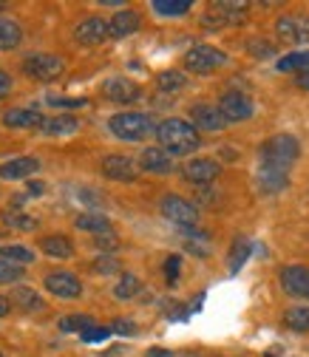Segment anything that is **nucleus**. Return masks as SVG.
I'll use <instances>...</instances> for the list:
<instances>
[{
    "mask_svg": "<svg viewBox=\"0 0 309 357\" xmlns=\"http://www.w3.org/2000/svg\"><path fill=\"white\" fill-rule=\"evenodd\" d=\"M40 170V162L34 156H17V159H9L0 165V178L3 182H20V178H29Z\"/></svg>",
    "mask_w": 309,
    "mask_h": 357,
    "instance_id": "obj_16",
    "label": "nucleus"
},
{
    "mask_svg": "<svg viewBox=\"0 0 309 357\" xmlns=\"http://www.w3.org/2000/svg\"><path fill=\"white\" fill-rule=\"evenodd\" d=\"M258 156H261V165H276V167L289 170L292 162L301 156V145H298V139L292 137V133H276V137H270L261 145Z\"/></svg>",
    "mask_w": 309,
    "mask_h": 357,
    "instance_id": "obj_3",
    "label": "nucleus"
},
{
    "mask_svg": "<svg viewBox=\"0 0 309 357\" xmlns=\"http://www.w3.org/2000/svg\"><path fill=\"white\" fill-rule=\"evenodd\" d=\"M278 71H295V74L309 71V52H292V54L281 57L278 60Z\"/></svg>",
    "mask_w": 309,
    "mask_h": 357,
    "instance_id": "obj_31",
    "label": "nucleus"
},
{
    "mask_svg": "<svg viewBox=\"0 0 309 357\" xmlns=\"http://www.w3.org/2000/svg\"><path fill=\"white\" fill-rule=\"evenodd\" d=\"M43 114L37 111V108H12V111H6L3 114V125L6 128H43Z\"/></svg>",
    "mask_w": 309,
    "mask_h": 357,
    "instance_id": "obj_19",
    "label": "nucleus"
},
{
    "mask_svg": "<svg viewBox=\"0 0 309 357\" xmlns=\"http://www.w3.org/2000/svg\"><path fill=\"white\" fill-rule=\"evenodd\" d=\"M40 247H43V252L52 255V258H71L74 255V244H71L68 236H46L40 241Z\"/></svg>",
    "mask_w": 309,
    "mask_h": 357,
    "instance_id": "obj_22",
    "label": "nucleus"
},
{
    "mask_svg": "<svg viewBox=\"0 0 309 357\" xmlns=\"http://www.w3.org/2000/svg\"><path fill=\"white\" fill-rule=\"evenodd\" d=\"M159 207H162V215H165L167 221H173V225H179V227H185V230L196 227L199 210H196V204H190L188 199H182V196H165Z\"/></svg>",
    "mask_w": 309,
    "mask_h": 357,
    "instance_id": "obj_6",
    "label": "nucleus"
},
{
    "mask_svg": "<svg viewBox=\"0 0 309 357\" xmlns=\"http://www.w3.org/2000/svg\"><path fill=\"white\" fill-rule=\"evenodd\" d=\"M218 111H222V116L227 119V122H244V119H250L253 116V100L247 97V94H241V91H227V94H222V100H218V105H216Z\"/></svg>",
    "mask_w": 309,
    "mask_h": 357,
    "instance_id": "obj_8",
    "label": "nucleus"
},
{
    "mask_svg": "<svg viewBox=\"0 0 309 357\" xmlns=\"http://www.w3.org/2000/svg\"><path fill=\"white\" fill-rule=\"evenodd\" d=\"M193 9L190 0H153V12L159 17H182Z\"/></svg>",
    "mask_w": 309,
    "mask_h": 357,
    "instance_id": "obj_24",
    "label": "nucleus"
},
{
    "mask_svg": "<svg viewBox=\"0 0 309 357\" xmlns=\"http://www.w3.org/2000/svg\"><path fill=\"white\" fill-rule=\"evenodd\" d=\"M23 275H26V266H17L12 261L0 258V284H17L23 281Z\"/></svg>",
    "mask_w": 309,
    "mask_h": 357,
    "instance_id": "obj_35",
    "label": "nucleus"
},
{
    "mask_svg": "<svg viewBox=\"0 0 309 357\" xmlns=\"http://www.w3.org/2000/svg\"><path fill=\"white\" fill-rule=\"evenodd\" d=\"M295 82H298V88H303V91H309V71H301V74L295 77Z\"/></svg>",
    "mask_w": 309,
    "mask_h": 357,
    "instance_id": "obj_46",
    "label": "nucleus"
},
{
    "mask_svg": "<svg viewBox=\"0 0 309 357\" xmlns=\"http://www.w3.org/2000/svg\"><path fill=\"white\" fill-rule=\"evenodd\" d=\"M140 289H142L140 278L130 275V273H125V275H119V281H116V287H114V295H116L119 301H128V298H134Z\"/></svg>",
    "mask_w": 309,
    "mask_h": 357,
    "instance_id": "obj_30",
    "label": "nucleus"
},
{
    "mask_svg": "<svg viewBox=\"0 0 309 357\" xmlns=\"http://www.w3.org/2000/svg\"><path fill=\"white\" fill-rule=\"evenodd\" d=\"M0 357H3V354H0Z\"/></svg>",
    "mask_w": 309,
    "mask_h": 357,
    "instance_id": "obj_50",
    "label": "nucleus"
},
{
    "mask_svg": "<svg viewBox=\"0 0 309 357\" xmlns=\"http://www.w3.org/2000/svg\"><path fill=\"white\" fill-rule=\"evenodd\" d=\"M116 270H119V261H114L111 255H103V258H97V264H94V273H103V275L116 273Z\"/></svg>",
    "mask_w": 309,
    "mask_h": 357,
    "instance_id": "obj_39",
    "label": "nucleus"
},
{
    "mask_svg": "<svg viewBox=\"0 0 309 357\" xmlns=\"http://www.w3.org/2000/svg\"><path fill=\"white\" fill-rule=\"evenodd\" d=\"M108 335H111V329H105V326H91V329L82 332V340H85V343H97V340H105Z\"/></svg>",
    "mask_w": 309,
    "mask_h": 357,
    "instance_id": "obj_41",
    "label": "nucleus"
},
{
    "mask_svg": "<svg viewBox=\"0 0 309 357\" xmlns=\"http://www.w3.org/2000/svg\"><path fill=\"white\" fill-rule=\"evenodd\" d=\"M281 289L287 295H295V298H306L309 301V266H284L281 270Z\"/></svg>",
    "mask_w": 309,
    "mask_h": 357,
    "instance_id": "obj_14",
    "label": "nucleus"
},
{
    "mask_svg": "<svg viewBox=\"0 0 309 357\" xmlns=\"http://www.w3.org/2000/svg\"><path fill=\"white\" fill-rule=\"evenodd\" d=\"M3 9H6V6H3V3H0V12H3Z\"/></svg>",
    "mask_w": 309,
    "mask_h": 357,
    "instance_id": "obj_49",
    "label": "nucleus"
},
{
    "mask_svg": "<svg viewBox=\"0 0 309 357\" xmlns=\"http://www.w3.org/2000/svg\"><path fill=\"white\" fill-rule=\"evenodd\" d=\"M103 94L111 102H137L142 97V88L128 77H111L103 82Z\"/></svg>",
    "mask_w": 309,
    "mask_h": 357,
    "instance_id": "obj_13",
    "label": "nucleus"
},
{
    "mask_svg": "<svg viewBox=\"0 0 309 357\" xmlns=\"http://www.w3.org/2000/svg\"><path fill=\"white\" fill-rule=\"evenodd\" d=\"M140 26H142L140 12H134V9H122V12H116V15L108 20V37H114V40L130 37V34H137V31H140Z\"/></svg>",
    "mask_w": 309,
    "mask_h": 357,
    "instance_id": "obj_15",
    "label": "nucleus"
},
{
    "mask_svg": "<svg viewBox=\"0 0 309 357\" xmlns=\"http://www.w3.org/2000/svg\"><path fill=\"white\" fill-rule=\"evenodd\" d=\"M94 244H97L100 250H116V247H119V241H116V236H114V233H105V236L94 238Z\"/></svg>",
    "mask_w": 309,
    "mask_h": 357,
    "instance_id": "obj_42",
    "label": "nucleus"
},
{
    "mask_svg": "<svg viewBox=\"0 0 309 357\" xmlns=\"http://www.w3.org/2000/svg\"><path fill=\"white\" fill-rule=\"evenodd\" d=\"M255 185L261 193H281L289 185V170L287 167H276V165H258L255 170Z\"/></svg>",
    "mask_w": 309,
    "mask_h": 357,
    "instance_id": "obj_10",
    "label": "nucleus"
},
{
    "mask_svg": "<svg viewBox=\"0 0 309 357\" xmlns=\"http://www.w3.org/2000/svg\"><path fill=\"white\" fill-rule=\"evenodd\" d=\"M12 85H15L12 77H9L6 71H0V100H6V97L12 94Z\"/></svg>",
    "mask_w": 309,
    "mask_h": 357,
    "instance_id": "obj_43",
    "label": "nucleus"
},
{
    "mask_svg": "<svg viewBox=\"0 0 309 357\" xmlns=\"http://www.w3.org/2000/svg\"><path fill=\"white\" fill-rule=\"evenodd\" d=\"M140 167L148 170V173L165 176V173L173 170V162H170V156H167L162 148H145L142 156H140Z\"/></svg>",
    "mask_w": 309,
    "mask_h": 357,
    "instance_id": "obj_20",
    "label": "nucleus"
},
{
    "mask_svg": "<svg viewBox=\"0 0 309 357\" xmlns=\"http://www.w3.org/2000/svg\"><path fill=\"white\" fill-rule=\"evenodd\" d=\"M3 221L15 230H37V218L23 213V210H6L3 213Z\"/></svg>",
    "mask_w": 309,
    "mask_h": 357,
    "instance_id": "obj_32",
    "label": "nucleus"
},
{
    "mask_svg": "<svg viewBox=\"0 0 309 357\" xmlns=\"http://www.w3.org/2000/svg\"><path fill=\"white\" fill-rule=\"evenodd\" d=\"M43 190H46V185H43V182H29L26 196H29V199H40V196H43Z\"/></svg>",
    "mask_w": 309,
    "mask_h": 357,
    "instance_id": "obj_45",
    "label": "nucleus"
},
{
    "mask_svg": "<svg viewBox=\"0 0 309 357\" xmlns=\"http://www.w3.org/2000/svg\"><path fill=\"white\" fill-rule=\"evenodd\" d=\"M227 63V54L216 46H207V43H199L185 54V68L193 74H210L216 68H222Z\"/></svg>",
    "mask_w": 309,
    "mask_h": 357,
    "instance_id": "obj_4",
    "label": "nucleus"
},
{
    "mask_svg": "<svg viewBox=\"0 0 309 357\" xmlns=\"http://www.w3.org/2000/svg\"><path fill=\"white\" fill-rule=\"evenodd\" d=\"M284 324L292 332H309V306H292L284 312Z\"/></svg>",
    "mask_w": 309,
    "mask_h": 357,
    "instance_id": "obj_27",
    "label": "nucleus"
},
{
    "mask_svg": "<svg viewBox=\"0 0 309 357\" xmlns=\"http://www.w3.org/2000/svg\"><path fill=\"white\" fill-rule=\"evenodd\" d=\"M9 312H12V303H9V298H3V295H0V318H6Z\"/></svg>",
    "mask_w": 309,
    "mask_h": 357,
    "instance_id": "obj_47",
    "label": "nucleus"
},
{
    "mask_svg": "<svg viewBox=\"0 0 309 357\" xmlns=\"http://www.w3.org/2000/svg\"><path fill=\"white\" fill-rule=\"evenodd\" d=\"M190 125L196 128V130H213V133H218V130H225L230 122L222 116V111H218L216 105H210V102H199V105H193L190 108Z\"/></svg>",
    "mask_w": 309,
    "mask_h": 357,
    "instance_id": "obj_12",
    "label": "nucleus"
},
{
    "mask_svg": "<svg viewBox=\"0 0 309 357\" xmlns=\"http://www.w3.org/2000/svg\"><path fill=\"white\" fill-rule=\"evenodd\" d=\"M91 326H97L91 315H66L60 321V329L63 332H85V329H91Z\"/></svg>",
    "mask_w": 309,
    "mask_h": 357,
    "instance_id": "obj_34",
    "label": "nucleus"
},
{
    "mask_svg": "<svg viewBox=\"0 0 309 357\" xmlns=\"http://www.w3.org/2000/svg\"><path fill=\"white\" fill-rule=\"evenodd\" d=\"M153 133H156V139H159V148L167 156H188V153H193L202 145L199 130L188 119H179V116L162 119Z\"/></svg>",
    "mask_w": 309,
    "mask_h": 357,
    "instance_id": "obj_1",
    "label": "nucleus"
},
{
    "mask_svg": "<svg viewBox=\"0 0 309 357\" xmlns=\"http://www.w3.org/2000/svg\"><path fill=\"white\" fill-rule=\"evenodd\" d=\"M156 85L162 88V91H179V88L188 85V79H185L182 71H162V74L156 77Z\"/></svg>",
    "mask_w": 309,
    "mask_h": 357,
    "instance_id": "obj_33",
    "label": "nucleus"
},
{
    "mask_svg": "<svg viewBox=\"0 0 309 357\" xmlns=\"http://www.w3.org/2000/svg\"><path fill=\"white\" fill-rule=\"evenodd\" d=\"M218 162L216 159H207V156H199V159H190L188 165H185V178L188 182H193V185H210L213 178L218 176Z\"/></svg>",
    "mask_w": 309,
    "mask_h": 357,
    "instance_id": "obj_17",
    "label": "nucleus"
},
{
    "mask_svg": "<svg viewBox=\"0 0 309 357\" xmlns=\"http://www.w3.org/2000/svg\"><path fill=\"white\" fill-rule=\"evenodd\" d=\"M276 31L284 43H292V46L309 43V15H284V17H278Z\"/></svg>",
    "mask_w": 309,
    "mask_h": 357,
    "instance_id": "obj_7",
    "label": "nucleus"
},
{
    "mask_svg": "<svg viewBox=\"0 0 309 357\" xmlns=\"http://www.w3.org/2000/svg\"><path fill=\"white\" fill-rule=\"evenodd\" d=\"M179 266H182V258H179V255H170V258L165 261V278H167V284L179 281Z\"/></svg>",
    "mask_w": 309,
    "mask_h": 357,
    "instance_id": "obj_38",
    "label": "nucleus"
},
{
    "mask_svg": "<svg viewBox=\"0 0 309 357\" xmlns=\"http://www.w3.org/2000/svg\"><path fill=\"white\" fill-rule=\"evenodd\" d=\"M114 332H119V335H134L137 332V326H134V321H114V326H111Z\"/></svg>",
    "mask_w": 309,
    "mask_h": 357,
    "instance_id": "obj_44",
    "label": "nucleus"
},
{
    "mask_svg": "<svg viewBox=\"0 0 309 357\" xmlns=\"http://www.w3.org/2000/svg\"><path fill=\"white\" fill-rule=\"evenodd\" d=\"M49 105H54V108H85L88 100H82V97H77V100H68V97H52Z\"/></svg>",
    "mask_w": 309,
    "mask_h": 357,
    "instance_id": "obj_40",
    "label": "nucleus"
},
{
    "mask_svg": "<svg viewBox=\"0 0 309 357\" xmlns=\"http://www.w3.org/2000/svg\"><path fill=\"white\" fill-rule=\"evenodd\" d=\"M9 303H17L20 309H29V312H37V309L46 306V303H43V298L34 289H29V287H17L12 292V298H9Z\"/></svg>",
    "mask_w": 309,
    "mask_h": 357,
    "instance_id": "obj_25",
    "label": "nucleus"
},
{
    "mask_svg": "<svg viewBox=\"0 0 309 357\" xmlns=\"http://www.w3.org/2000/svg\"><path fill=\"white\" fill-rule=\"evenodd\" d=\"M0 258L3 261H12L17 266H26L34 261V252L29 247H20V244H9V247H0Z\"/></svg>",
    "mask_w": 309,
    "mask_h": 357,
    "instance_id": "obj_29",
    "label": "nucleus"
},
{
    "mask_svg": "<svg viewBox=\"0 0 309 357\" xmlns=\"http://www.w3.org/2000/svg\"><path fill=\"white\" fill-rule=\"evenodd\" d=\"M185 247H188L193 255H199V258H207V255H210L207 233H188V238H185Z\"/></svg>",
    "mask_w": 309,
    "mask_h": 357,
    "instance_id": "obj_36",
    "label": "nucleus"
},
{
    "mask_svg": "<svg viewBox=\"0 0 309 357\" xmlns=\"http://www.w3.org/2000/svg\"><path fill=\"white\" fill-rule=\"evenodd\" d=\"M247 52L255 57V60H264V57H276V46L267 40H250L247 43Z\"/></svg>",
    "mask_w": 309,
    "mask_h": 357,
    "instance_id": "obj_37",
    "label": "nucleus"
},
{
    "mask_svg": "<svg viewBox=\"0 0 309 357\" xmlns=\"http://www.w3.org/2000/svg\"><path fill=\"white\" fill-rule=\"evenodd\" d=\"M74 40L80 43V46H88V49L100 46V43L108 40V20H103V17H85L82 23H77Z\"/></svg>",
    "mask_w": 309,
    "mask_h": 357,
    "instance_id": "obj_11",
    "label": "nucleus"
},
{
    "mask_svg": "<svg viewBox=\"0 0 309 357\" xmlns=\"http://www.w3.org/2000/svg\"><path fill=\"white\" fill-rule=\"evenodd\" d=\"M103 173L108 178H114V182H134V178H137V165L130 162L128 156L114 153V156L103 159Z\"/></svg>",
    "mask_w": 309,
    "mask_h": 357,
    "instance_id": "obj_18",
    "label": "nucleus"
},
{
    "mask_svg": "<svg viewBox=\"0 0 309 357\" xmlns=\"http://www.w3.org/2000/svg\"><path fill=\"white\" fill-rule=\"evenodd\" d=\"M23 43V29L12 17H0V52H12Z\"/></svg>",
    "mask_w": 309,
    "mask_h": 357,
    "instance_id": "obj_21",
    "label": "nucleus"
},
{
    "mask_svg": "<svg viewBox=\"0 0 309 357\" xmlns=\"http://www.w3.org/2000/svg\"><path fill=\"white\" fill-rule=\"evenodd\" d=\"M108 128L116 139L122 142H142L148 139L151 133L156 130L153 128V119L148 114H140V111H122V114H114L108 119Z\"/></svg>",
    "mask_w": 309,
    "mask_h": 357,
    "instance_id": "obj_2",
    "label": "nucleus"
},
{
    "mask_svg": "<svg viewBox=\"0 0 309 357\" xmlns=\"http://www.w3.org/2000/svg\"><path fill=\"white\" fill-rule=\"evenodd\" d=\"M77 230H85V233H97V236H105V233H111V221L105 218V215H100V213H82V215H77Z\"/></svg>",
    "mask_w": 309,
    "mask_h": 357,
    "instance_id": "obj_23",
    "label": "nucleus"
},
{
    "mask_svg": "<svg viewBox=\"0 0 309 357\" xmlns=\"http://www.w3.org/2000/svg\"><path fill=\"white\" fill-rule=\"evenodd\" d=\"M77 128H80V122L74 116H54V119L43 122V130H46L49 137H66V133H74Z\"/></svg>",
    "mask_w": 309,
    "mask_h": 357,
    "instance_id": "obj_26",
    "label": "nucleus"
},
{
    "mask_svg": "<svg viewBox=\"0 0 309 357\" xmlns=\"http://www.w3.org/2000/svg\"><path fill=\"white\" fill-rule=\"evenodd\" d=\"M63 71H66V63L57 54H29L23 60V74H29L37 82H52Z\"/></svg>",
    "mask_w": 309,
    "mask_h": 357,
    "instance_id": "obj_5",
    "label": "nucleus"
},
{
    "mask_svg": "<svg viewBox=\"0 0 309 357\" xmlns=\"http://www.w3.org/2000/svg\"><path fill=\"white\" fill-rule=\"evenodd\" d=\"M148 357H170V351L167 349H151Z\"/></svg>",
    "mask_w": 309,
    "mask_h": 357,
    "instance_id": "obj_48",
    "label": "nucleus"
},
{
    "mask_svg": "<svg viewBox=\"0 0 309 357\" xmlns=\"http://www.w3.org/2000/svg\"><path fill=\"white\" fill-rule=\"evenodd\" d=\"M250 252H253V241L250 238H236L233 241V247H230V273H239L241 266H244V261L250 258Z\"/></svg>",
    "mask_w": 309,
    "mask_h": 357,
    "instance_id": "obj_28",
    "label": "nucleus"
},
{
    "mask_svg": "<svg viewBox=\"0 0 309 357\" xmlns=\"http://www.w3.org/2000/svg\"><path fill=\"white\" fill-rule=\"evenodd\" d=\"M46 289L54 295V298H63V301H74L82 295V284L74 273H66V270H57V273H49L43 278Z\"/></svg>",
    "mask_w": 309,
    "mask_h": 357,
    "instance_id": "obj_9",
    "label": "nucleus"
}]
</instances>
